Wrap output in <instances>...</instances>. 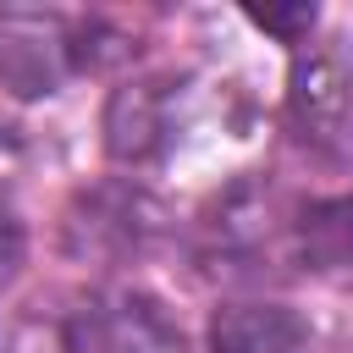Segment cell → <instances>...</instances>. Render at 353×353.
<instances>
[{
    "mask_svg": "<svg viewBox=\"0 0 353 353\" xmlns=\"http://www.w3.org/2000/svg\"><path fill=\"white\" fill-rule=\"evenodd\" d=\"M287 110L303 143L353 160V44H314L298 50L287 77Z\"/></svg>",
    "mask_w": 353,
    "mask_h": 353,
    "instance_id": "cell-1",
    "label": "cell"
},
{
    "mask_svg": "<svg viewBox=\"0 0 353 353\" xmlns=\"http://www.w3.org/2000/svg\"><path fill=\"white\" fill-rule=\"evenodd\" d=\"M61 336H66V353H176L165 314L149 298H132V292L83 298L66 314Z\"/></svg>",
    "mask_w": 353,
    "mask_h": 353,
    "instance_id": "cell-2",
    "label": "cell"
},
{
    "mask_svg": "<svg viewBox=\"0 0 353 353\" xmlns=\"http://www.w3.org/2000/svg\"><path fill=\"white\" fill-rule=\"evenodd\" d=\"M154 232H160V210L143 193H127V188H99L66 221L72 248L77 254H99V259H127V254L149 248Z\"/></svg>",
    "mask_w": 353,
    "mask_h": 353,
    "instance_id": "cell-3",
    "label": "cell"
},
{
    "mask_svg": "<svg viewBox=\"0 0 353 353\" xmlns=\"http://www.w3.org/2000/svg\"><path fill=\"white\" fill-rule=\"evenodd\" d=\"M210 353H314L309 325L287 303H226L210 320Z\"/></svg>",
    "mask_w": 353,
    "mask_h": 353,
    "instance_id": "cell-4",
    "label": "cell"
},
{
    "mask_svg": "<svg viewBox=\"0 0 353 353\" xmlns=\"http://www.w3.org/2000/svg\"><path fill=\"white\" fill-rule=\"evenodd\" d=\"M292 248H298V259H303L309 276L353 292V193L314 199L292 221Z\"/></svg>",
    "mask_w": 353,
    "mask_h": 353,
    "instance_id": "cell-5",
    "label": "cell"
},
{
    "mask_svg": "<svg viewBox=\"0 0 353 353\" xmlns=\"http://www.w3.org/2000/svg\"><path fill=\"white\" fill-rule=\"evenodd\" d=\"M165 138H171L165 88L160 83H127V88H116V99L105 110V143H110V154L116 160H149Z\"/></svg>",
    "mask_w": 353,
    "mask_h": 353,
    "instance_id": "cell-6",
    "label": "cell"
},
{
    "mask_svg": "<svg viewBox=\"0 0 353 353\" xmlns=\"http://www.w3.org/2000/svg\"><path fill=\"white\" fill-rule=\"evenodd\" d=\"M22 270V221L11 210V199L0 193V287Z\"/></svg>",
    "mask_w": 353,
    "mask_h": 353,
    "instance_id": "cell-7",
    "label": "cell"
},
{
    "mask_svg": "<svg viewBox=\"0 0 353 353\" xmlns=\"http://www.w3.org/2000/svg\"><path fill=\"white\" fill-rule=\"evenodd\" d=\"M254 22H259V28H270V33H281L287 44H298V39L314 28V6H292V11H254Z\"/></svg>",
    "mask_w": 353,
    "mask_h": 353,
    "instance_id": "cell-8",
    "label": "cell"
}]
</instances>
